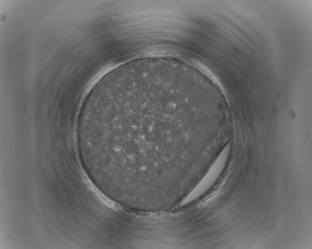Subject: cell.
Returning a JSON list of instances; mask_svg holds the SVG:
<instances>
[{
  "mask_svg": "<svg viewBox=\"0 0 312 249\" xmlns=\"http://www.w3.org/2000/svg\"><path fill=\"white\" fill-rule=\"evenodd\" d=\"M187 96L162 82L119 79L88 94L77 136L98 177L122 190L173 172Z\"/></svg>",
  "mask_w": 312,
  "mask_h": 249,
  "instance_id": "obj_1",
  "label": "cell"
}]
</instances>
